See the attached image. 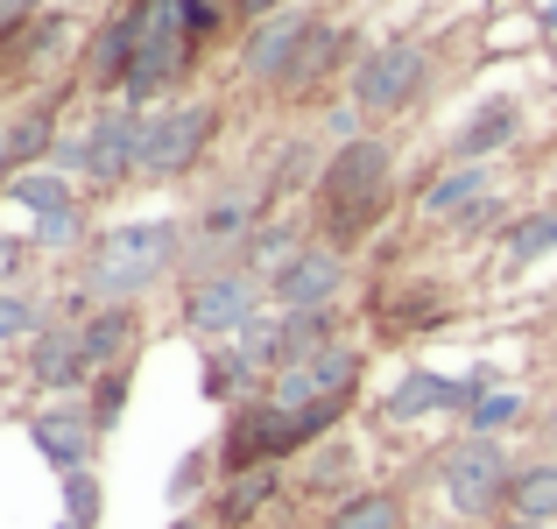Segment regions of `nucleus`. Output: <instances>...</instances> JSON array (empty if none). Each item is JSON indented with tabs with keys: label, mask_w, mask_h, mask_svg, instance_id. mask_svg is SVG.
<instances>
[{
	"label": "nucleus",
	"mask_w": 557,
	"mask_h": 529,
	"mask_svg": "<svg viewBox=\"0 0 557 529\" xmlns=\"http://www.w3.org/2000/svg\"><path fill=\"white\" fill-rule=\"evenodd\" d=\"M395 205V149L381 135L339 142L325 156V176H318V226H325V247H360L368 233L388 219Z\"/></svg>",
	"instance_id": "nucleus-1"
},
{
	"label": "nucleus",
	"mask_w": 557,
	"mask_h": 529,
	"mask_svg": "<svg viewBox=\"0 0 557 529\" xmlns=\"http://www.w3.org/2000/svg\"><path fill=\"white\" fill-rule=\"evenodd\" d=\"M190 233L177 219H135V226H113L92 241V261H85V290L99 304H135L141 290H156L170 269H184Z\"/></svg>",
	"instance_id": "nucleus-2"
},
{
	"label": "nucleus",
	"mask_w": 557,
	"mask_h": 529,
	"mask_svg": "<svg viewBox=\"0 0 557 529\" xmlns=\"http://www.w3.org/2000/svg\"><path fill=\"white\" fill-rule=\"evenodd\" d=\"M508 488H516V459L502 452V438H459V445L437 452V494L459 522L502 516Z\"/></svg>",
	"instance_id": "nucleus-3"
},
{
	"label": "nucleus",
	"mask_w": 557,
	"mask_h": 529,
	"mask_svg": "<svg viewBox=\"0 0 557 529\" xmlns=\"http://www.w3.org/2000/svg\"><path fill=\"white\" fill-rule=\"evenodd\" d=\"M212 135H219L212 99H170V107H156L149 127H141V176H149V184H177L184 170H198V156L212 149Z\"/></svg>",
	"instance_id": "nucleus-4"
},
{
	"label": "nucleus",
	"mask_w": 557,
	"mask_h": 529,
	"mask_svg": "<svg viewBox=\"0 0 557 529\" xmlns=\"http://www.w3.org/2000/svg\"><path fill=\"white\" fill-rule=\"evenodd\" d=\"M304 459V438H297V409H283L275 395H255V403H233L226 438H219V473H247V466H283Z\"/></svg>",
	"instance_id": "nucleus-5"
},
{
	"label": "nucleus",
	"mask_w": 557,
	"mask_h": 529,
	"mask_svg": "<svg viewBox=\"0 0 557 529\" xmlns=\"http://www.w3.org/2000/svg\"><path fill=\"white\" fill-rule=\"evenodd\" d=\"M261 297H269V283L247 275V269L190 275V290H184V332H198V340H212V346H233L261 318Z\"/></svg>",
	"instance_id": "nucleus-6"
},
{
	"label": "nucleus",
	"mask_w": 557,
	"mask_h": 529,
	"mask_svg": "<svg viewBox=\"0 0 557 529\" xmlns=\"http://www.w3.org/2000/svg\"><path fill=\"white\" fill-rule=\"evenodd\" d=\"M431 93V50L423 42H381L354 64V107L388 121V113H409Z\"/></svg>",
	"instance_id": "nucleus-7"
},
{
	"label": "nucleus",
	"mask_w": 557,
	"mask_h": 529,
	"mask_svg": "<svg viewBox=\"0 0 557 529\" xmlns=\"http://www.w3.org/2000/svg\"><path fill=\"white\" fill-rule=\"evenodd\" d=\"M360 367H368V353L354 340H332L325 353H311V360L283 367V374L269 381V395L283 409H311V403H346V395L360 389Z\"/></svg>",
	"instance_id": "nucleus-8"
},
{
	"label": "nucleus",
	"mask_w": 557,
	"mask_h": 529,
	"mask_svg": "<svg viewBox=\"0 0 557 529\" xmlns=\"http://www.w3.org/2000/svg\"><path fill=\"white\" fill-rule=\"evenodd\" d=\"M311 28H318L311 8H283V14H269V22H255L247 42H240V78L283 93L289 71H297V57H304V42H311Z\"/></svg>",
	"instance_id": "nucleus-9"
},
{
	"label": "nucleus",
	"mask_w": 557,
	"mask_h": 529,
	"mask_svg": "<svg viewBox=\"0 0 557 529\" xmlns=\"http://www.w3.org/2000/svg\"><path fill=\"white\" fill-rule=\"evenodd\" d=\"M141 127H149L141 107H99L92 127H85V184L113 190L127 176H141Z\"/></svg>",
	"instance_id": "nucleus-10"
},
{
	"label": "nucleus",
	"mask_w": 557,
	"mask_h": 529,
	"mask_svg": "<svg viewBox=\"0 0 557 529\" xmlns=\"http://www.w3.org/2000/svg\"><path fill=\"white\" fill-rule=\"evenodd\" d=\"M269 297H275V311H339V297H346V255L339 247H304L297 261H283V269L269 275Z\"/></svg>",
	"instance_id": "nucleus-11"
},
{
	"label": "nucleus",
	"mask_w": 557,
	"mask_h": 529,
	"mask_svg": "<svg viewBox=\"0 0 557 529\" xmlns=\"http://www.w3.org/2000/svg\"><path fill=\"white\" fill-rule=\"evenodd\" d=\"M141 42H149V8H141V0L113 8L107 22L92 28V42H85V85H92V93H121L135 57H141Z\"/></svg>",
	"instance_id": "nucleus-12"
},
{
	"label": "nucleus",
	"mask_w": 557,
	"mask_h": 529,
	"mask_svg": "<svg viewBox=\"0 0 557 529\" xmlns=\"http://www.w3.org/2000/svg\"><path fill=\"white\" fill-rule=\"evenodd\" d=\"M28 438H36V452L57 466V473H92L99 423H92V409H85L78 395H64V403L36 409V417H28Z\"/></svg>",
	"instance_id": "nucleus-13"
},
{
	"label": "nucleus",
	"mask_w": 557,
	"mask_h": 529,
	"mask_svg": "<svg viewBox=\"0 0 557 529\" xmlns=\"http://www.w3.org/2000/svg\"><path fill=\"white\" fill-rule=\"evenodd\" d=\"M92 374H99V367L85 360L78 325H50L36 346H28V381H36L42 395H57V403H64V395H85V389H92Z\"/></svg>",
	"instance_id": "nucleus-14"
},
{
	"label": "nucleus",
	"mask_w": 557,
	"mask_h": 529,
	"mask_svg": "<svg viewBox=\"0 0 557 529\" xmlns=\"http://www.w3.org/2000/svg\"><path fill=\"white\" fill-rule=\"evenodd\" d=\"M78 340H85V360L107 374V367H135V346H141V311L135 304H92L78 318Z\"/></svg>",
	"instance_id": "nucleus-15"
},
{
	"label": "nucleus",
	"mask_w": 557,
	"mask_h": 529,
	"mask_svg": "<svg viewBox=\"0 0 557 529\" xmlns=\"http://www.w3.org/2000/svg\"><path fill=\"white\" fill-rule=\"evenodd\" d=\"M516 135H522V107L508 93H494V99H480L473 121L451 135V163H487V156L516 149Z\"/></svg>",
	"instance_id": "nucleus-16"
},
{
	"label": "nucleus",
	"mask_w": 557,
	"mask_h": 529,
	"mask_svg": "<svg viewBox=\"0 0 557 529\" xmlns=\"http://www.w3.org/2000/svg\"><path fill=\"white\" fill-rule=\"evenodd\" d=\"M354 438H339L332 431L325 445H311L304 452V466H297V494H311V502H332L339 508L346 502V488H354Z\"/></svg>",
	"instance_id": "nucleus-17"
},
{
	"label": "nucleus",
	"mask_w": 557,
	"mask_h": 529,
	"mask_svg": "<svg viewBox=\"0 0 557 529\" xmlns=\"http://www.w3.org/2000/svg\"><path fill=\"white\" fill-rule=\"evenodd\" d=\"M283 494V466H247V473L219 480V502H212V522L219 529H247L261 508Z\"/></svg>",
	"instance_id": "nucleus-18"
},
{
	"label": "nucleus",
	"mask_w": 557,
	"mask_h": 529,
	"mask_svg": "<svg viewBox=\"0 0 557 529\" xmlns=\"http://www.w3.org/2000/svg\"><path fill=\"white\" fill-rule=\"evenodd\" d=\"M346 50H354V36H346L339 22H325V14H318V28H311V42H304V57H297V71H289V85H283V93H289V99L318 93V85H325L332 71L346 64Z\"/></svg>",
	"instance_id": "nucleus-19"
},
{
	"label": "nucleus",
	"mask_w": 557,
	"mask_h": 529,
	"mask_svg": "<svg viewBox=\"0 0 557 529\" xmlns=\"http://www.w3.org/2000/svg\"><path fill=\"white\" fill-rule=\"evenodd\" d=\"M57 142H64V135H57V113L50 107H28V113H14V121L0 127V149H8L14 176H22V170H42L57 156Z\"/></svg>",
	"instance_id": "nucleus-20"
},
{
	"label": "nucleus",
	"mask_w": 557,
	"mask_h": 529,
	"mask_svg": "<svg viewBox=\"0 0 557 529\" xmlns=\"http://www.w3.org/2000/svg\"><path fill=\"white\" fill-rule=\"evenodd\" d=\"M494 190V176H487V163H451L445 176H437L431 190H423V219H459L466 205H480Z\"/></svg>",
	"instance_id": "nucleus-21"
},
{
	"label": "nucleus",
	"mask_w": 557,
	"mask_h": 529,
	"mask_svg": "<svg viewBox=\"0 0 557 529\" xmlns=\"http://www.w3.org/2000/svg\"><path fill=\"white\" fill-rule=\"evenodd\" d=\"M325 529H409V508H403V494H388V488H354L325 516Z\"/></svg>",
	"instance_id": "nucleus-22"
},
{
	"label": "nucleus",
	"mask_w": 557,
	"mask_h": 529,
	"mask_svg": "<svg viewBox=\"0 0 557 529\" xmlns=\"http://www.w3.org/2000/svg\"><path fill=\"white\" fill-rule=\"evenodd\" d=\"M508 516H516V522H557V459H530V466H516V488H508Z\"/></svg>",
	"instance_id": "nucleus-23"
},
{
	"label": "nucleus",
	"mask_w": 557,
	"mask_h": 529,
	"mask_svg": "<svg viewBox=\"0 0 557 529\" xmlns=\"http://www.w3.org/2000/svg\"><path fill=\"white\" fill-rule=\"evenodd\" d=\"M557 255V205H544V212H516L502 233V261L508 269H530V261Z\"/></svg>",
	"instance_id": "nucleus-24"
},
{
	"label": "nucleus",
	"mask_w": 557,
	"mask_h": 529,
	"mask_svg": "<svg viewBox=\"0 0 557 529\" xmlns=\"http://www.w3.org/2000/svg\"><path fill=\"white\" fill-rule=\"evenodd\" d=\"M275 332H283V367H297L339 340V311H275Z\"/></svg>",
	"instance_id": "nucleus-25"
},
{
	"label": "nucleus",
	"mask_w": 557,
	"mask_h": 529,
	"mask_svg": "<svg viewBox=\"0 0 557 529\" xmlns=\"http://www.w3.org/2000/svg\"><path fill=\"white\" fill-rule=\"evenodd\" d=\"M297 255H304V233L289 226V219H261V226H255V241L240 247V269L269 283V275L283 269V261H297Z\"/></svg>",
	"instance_id": "nucleus-26"
},
{
	"label": "nucleus",
	"mask_w": 557,
	"mask_h": 529,
	"mask_svg": "<svg viewBox=\"0 0 557 529\" xmlns=\"http://www.w3.org/2000/svg\"><path fill=\"white\" fill-rule=\"evenodd\" d=\"M318 176H325V156H318V142H283L261 190H269V198H275V190H304V184L318 190Z\"/></svg>",
	"instance_id": "nucleus-27"
},
{
	"label": "nucleus",
	"mask_w": 557,
	"mask_h": 529,
	"mask_svg": "<svg viewBox=\"0 0 557 529\" xmlns=\"http://www.w3.org/2000/svg\"><path fill=\"white\" fill-rule=\"evenodd\" d=\"M8 198L28 205L36 219H50V212H64V205H78V190L64 184V170H22V176L8 184Z\"/></svg>",
	"instance_id": "nucleus-28"
},
{
	"label": "nucleus",
	"mask_w": 557,
	"mask_h": 529,
	"mask_svg": "<svg viewBox=\"0 0 557 529\" xmlns=\"http://www.w3.org/2000/svg\"><path fill=\"white\" fill-rule=\"evenodd\" d=\"M530 417V403H522L516 389H487L473 409H466V438H502L508 423H522Z\"/></svg>",
	"instance_id": "nucleus-29"
},
{
	"label": "nucleus",
	"mask_w": 557,
	"mask_h": 529,
	"mask_svg": "<svg viewBox=\"0 0 557 529\" xmlns=\"http://www.w3.org/2000/svg\"><path fill=\"white\" fill-rule=\"evenodd\" d=\"M42 332H50L42 304L28 297V290H0V340H8V346H36Z\"/></svg>",
	"instance_id": "nucleus-30"
},
{
	"label": "nucleus",
	"mask_w": 557,
	"mask_h": 529,
	"mask_svg": "<svg viewBox=\"0 0 557 529\" xmlns=\"http://www.w3.org/2000/svg\"><path fill=\"white\" fill-rule=\"evenodd\" d=\"M28 241L42 247V255H71V247H85V205H64V212L36 219V233Z\"/></svg>",
	"instance_id": "nucleus-31"
},
{
	"label": "nucleus",
	"mask_w": 557,
	"mask_h": 529,
	"mask_svg": "<svg viewBox=\"0 0 557 529\" xmlns=\"http://www.w3.org/2000/svg\"><path fill=\"white\" fill-rule=\"evenodd\" d=\"M85 409H92V423H99V438L121 423V409H127V367H107V374H92V395H85Z\"/></svg>",
	"instance_id": "nucleus-32"
},
{
	"label": "nucleus",
	"mask_w": 557,
	"mask_h": 529,
	"mask_svg": "<svg viewBox=\"0 0 557 529\" xmlns=\"http://www.w3.org/2000/svg\"><path fill=\"white\" fill-rule=\"evenodd\" d=\"M212 459H219V452H184V459H177V473H170V508H184V502H198V494H205V480H212Z\"/></svg>",
	"instance_id": "nucleus-33"
},
{
	"label": "nucleus",
	"mask_w": 557,
	"mask_h": 529,
	"mask_svg": "<svg viewBox=\"0 0 557 529\" xmlns=\"http://www.w3.org/2000/svg\"><path fill=\"white\" fill-rule=\"evenodd\" d=\"M64 522L99 529V473H64Z\"/></svg>",
	"instance_id": "nucleus-34"
},
{
	"label": "nucleus",
	"mask_w": 557,
	"mask_h": 529,
	"mask_svg": "<svg viewBox=\"0 0 557 529\" xmlns=\"http://www.w3.org/2000/svg\"><path fill=\"white\" fill-rule=\"evenodd\" d=\"M445 311H451V304L437 297V290H409V304H395L388 325H395V332H403V325H409V332H423V325H437Z\"/></svg>",
	"instance_id": "nucleus-35"
},
{
	"label": "nucleus",
	"mask_w": 557,
	"mask_h": 529,
	"mask_svg": "<svg viewBox=\"0 0 557 529\" xmlns=\"http://www.w3.org/2000/svg\"><path fill=\"white\" fill-rule=\"evenodd\" d=\"M502 219H508V198H502V190H487L480 205H466V212L451 219V233H459V241H480V233H494Z\"/></svg>",
	"instance_id": "nucleus-36"
},
{
	"label": "nucleus",
	"mask_w": 557,
	"mask_h": 529,
	"mask_svg": "<svg viewBox=\"0 0 557 529\" xmlns=\"http://www.w3.org/2000/svg\"><path fill=\"white\" fill-rule=\"evenodd\" d=\"M28 247H36V241H22V233H0V290H14V283H22Z\"/></svg>",
	"instance_id": "nucleus-37"
},
{
	"label": "nucleus",
	"mask_w": 557,
	"mask_h": 529,
	"mask_svg": "<svg viewBox=\"0 0 557 529\" xmlns=\"http://www.w3.org/2000/svg\"><path fill=\"white\" fill-rule=\"evenodd\" d=\"M325 135H332V142H360V107H354V99L325 113Z\"/></svg>",
	"instance_id": "nucleus-38"
},
{
	"label": "nucleus",
	"mask_w": 557,
	"mask_h": 529,
	"mask_svg": "<svg viewBox=\"0 0 557 529\" xmlns=\"http://www.w3.org/2000/svg\"><path fill=\"white\" fill-rule=\"evenodd\" d=\"M170 529H212V516H177Z\"/></svg>",
	"instance_id": "nucleus-39"
},
{
	"label": "nucleus",
	"mask_w": 557,
	"mask_h": 529,
	"mask_svg": "<svg viewBox=\"0 0 557 529\" xmlns=\"http://www.w3.org/2000/svg\"><path fill=\"white\" fill-rule=\"evenodd\" d=\"M494 529H550V522H516V516H508V522H494Z\"/></svg>",
	"instance_id": "nucleus-40"
},
{
	"label": "nucleus",
	"mask_w": 557,
	"mask_h": 529,
	"mask_svg": "<svg viewBox=\"0 0 557 529\" xmlns=\"http://www.w3.org/2000/svg\"><path fill=\"white\" fill-rule=\"evenodd\" d=\"M64 529H78V522H64Z\"/></svg>",
	"instance_id": "nucleus-41"
}]
</instances>
